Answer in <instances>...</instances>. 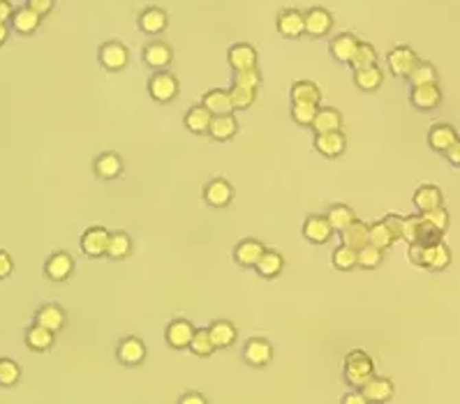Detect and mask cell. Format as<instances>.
<instances>
[{"label": "cell", "instance_id": "29", "mask_svg": "<svg viewBox=\"0 0 460 404\" xmlns=\"http://www.w3.org/2000/svg\"><path fill=\"white\" fill-rule=\"evenodd\" d=\"M42 23V16L33 12L26 5V8H19L14 10V14H12V28L16 30L19 35H33L37 28H40Z\"/></svg>", "mask_w": 460, "mask_h": 404}, {"label": "cell", "instance_id": "24", "mask_svg": "<svg viewBox=\"0 0 460 404\" xmlns=\"http://www.w3.org/2000/svg\"><path fill=\"white\" fill-rule=\"evenodd\" d=\"M172 60H174V54L165 42H150L148 47L143 49V62H146L148 67H153L155 72L157 69L169 67Z\"/></svg>", "mask_w": 460, "mask_h": 404}, {"label": "cell", "instance_id": "57", "mask_svg": "<svg viewBox=\"0 0 460 404\" xmlns=\"http://www.w3.org/2000/svg\"><path fill=\"white\" fill-rule=\"evenodd\" d=\"M444 155H446V160H449L451 167H460V139H456V141L444 150Z\"/></svg>", "mask_w": 460, "mask_h": 404}, {"label": "cell", "instance_id": "9", "mask_svg": "<svg viewBox=\"0 0 460 404\" xmlns=\"http://www.w3.org/2000/svg\"><path fill=\"white\" fill-rule=\"evenodd\" d=\"M106 243H109V231L104 226H91L81 236V252L91 259H100L106 254Z\"/></svg>", "mask_w": 460, "mask_h": 404}, {"label": "cell", "instance_id": "5", "mask_svg": "<svg viewBox=\"0 0 460 404\" xmlns=\"http://www.w3.org/2000/svg\"><path fill=\"white\" fill-rule=\"evenodd\" d=\"M409 102L419 111H433L442 102V91H439L437 84L412 86V91H409Z\"/></svg>", "mask_w": 460, "mask_h": 404}, {"label": "cell", "instance_id": "38", "mask_svg": "<svg viewBox=\"0 0 460 404\" xmlns=\"http://www.w3.org/2000/svg\"><path fill=\"white\" fill-rule=\"evenodd\" d=\"M289 97L292 102H310V104H319L321 102V91L314 81H296L289 91Z\"/></svg>", "mask_w": 460, "mask_h": 404}, {"label": "cell", "instance_id": "15", "mask_svg": "<svg viewBox=\"0 0 460 404\" xmlns=\"http://www.w3.org/2000/svg\"><path fill=\"white\" fill-rule=\"evenodd\" d=\"M93 171L102 180L118 178V176L123 174V157L113 153V150H104V153H100L95 157V162H93Z\"/></svg>", "mask_w": 460, "mask_h": 404}, {"label": "cell", "instance_id": "26", "mask_svg": "<svg viewBox=\"0 0 460 404\" xmlns=\"http://www.w3.org/2000/svg\"><path fill=\"white\" fill-rule=\"evenodd\" d=\"M209 335L213 340V344H216V349H227V346H231L236 342L238 333H236V326L231 324V321L218 319L209 326Z\"/></svg>", "mask_w": 460, "mask_h": 404}, {"label": "cell", "instance_id": "45", "mask_svg": "<svg viewBox=\"0 0 460 404\" xmlns=\"http://www.w3.org/2000/svg\"><path fill=\"white\" fill-rule=\"evenodd\" d=\"M384 252L373 248V245H363L361 250H356V266H361L365 270H373L382 263Z\"/></svg>", "mask_w": 460, "mask_h": 404}, {"label": "cell", "instance_id": "39", "mask_svg": "<svg viewBox=\"0 0 460 404\" xmlns=\"http://www.w3.org/2000/svg\"><path fill=\"white\" fill-rule=\"evenodd\" d=\"M326 219H329V224H331V229L333 231H343L345 226H349L352 222L356 219V215H354V211H352L349 206H345V204H336V206H331L329 211H326V215H324Z\"/></svg>", "mask_w": 460, "mask_h": 404}, {"label": "cell", "instance_id": "42", "mask_svg": "<svg viewBox=\"0 0 460 404\" xmlns=\"http://www.w3.org/2000/svg\"><path fill=\"white\" fill-rule=\"evenodd\" d=\"M407 81L412 86H424V84H437V69H435L430 62L419 60L417 65L412 67V72L407 74Z\"/></svg>", "mask_w": 460, "mask_h": 404}, {"label": "cell", "instance_id": "51", "mask_svg": "<svg viewBox=\"0 0 460 404\" xmlns=\"http://www.w3.org/2000/svg\"><path fill=\"white\" fill-rule=\"evenodd\" d=\"M421 217L426 219V222H430L435 229H439V231H446L449 229V213L444 211L442 206L439 208H435V211H428V213H421Z\"/></svg>", "mask_w": 460, "mask_h": 404}, {"label": "cell", "instance_id": "13", "mask_svg": "<svg viewBox=\"0 0 460 404\" xmlns=\"http://www.w3.org/2000/svg\"><path fill=\"white\" fill-rule=\"evenodd\" d=\"M358 390H361V395L370 404H384V402H389L391 397H393V393H395L393 381H391V379H384V377H373L370 381H365Z\"/></svg>", "mask_w": 460, "mask_h": 404}, {"label": "cell", "instance_id": "18", "mask_svg": "<svg viewBox=\"0 0 460 404\" xmlns=\"http://www.w3.org/2000/svg\"><path fill=\"white\" fill-rule=\"evenodd\" d=\"M331 233H333V229H331L329 219H326L324 215H310L303 222V236H306V241L312 243V245L329 243Z\"/></svg>", "mask_w": 460, "mask_h": 404}, {"label": "cell", "instance_id": "12", "mask_svg": "<svg viewBox=\"0 0 460 404\" xmlns=\"http://www.w3.org/2000/svg\"><path fill=\"white\" fill-rule=\"evenodd\" d=\"M347 148V136L343 132H324V134H314V150L324 157L336 160Z\"/></svg>", "mask_w": 460, "mask_h": 404}, {"label": "cell", "instance_id": "49", "mask_svg": "<svg viewBox=\"0 0 460 404\" xmlns=\"http://www.w3.org/2000/svg\"><path fill=\"white\" fill-rule=\"evenodd\" d=\"M234 86H243V88H252V91H257V88L262 86V72L257 67L238 69V72H234Z\"/></svg>", "mask_w": 460, "mask_h": 404}, {"label": "cell", "instance_id": "11", "mask_svg": "<svg viewBox=\"0 0 460 404\" xmlns=\"http://www.w3.org/2000/svg\"><path fill=\"white\" fill-rule=\"evenodd\" d=\"M74 273V259L67 252H54L44 263V275L51 282H65Z\"/></svg>", "mask_w": 460, "mask_h": 404}, {"label": "cell", "instance_id": "2", "mask_svg": "<svg viewBox=\"0 0 460 404\" xmlns=\"http://www.w3.org/2000/svg\"><path fill=\"white\" fill-rule=\"evenodd\" d=\"M179 91H181L179 79H176L172 72H167V69H157L153 77L148 79V95L160 104L174 102Z\"/></svg>", "mask_w": 460, "mask_h": 404}, {"label": "cell", "instance_id": "47", "mask_svg": "<svg viewBox=\"0 0 460 404\" xmlns=\"http://www.w3.org/2000/svg\"><path fill=\"white\" fill-rule=\"evenodd\" d=\"M319 104H310V102H294L292 104V118L294 123L303 125V128H310L314 121V113H317Z\"/></svg>", "mask_w": 460, "mask_h": 404}, {"label": "cell", "instance_id": "25", "mask_svg": "<svg viewBox=\"0 0 460 404\" xmlns=\"http://www.w3.org/2000/svg\"><path fill=\"white\" fill-rule=\"evenodd\" d=\"M201 104L211 111V116H225V113H234V106H231L229 91H222V88H213L201 97Z\"/></svg>", "mask_w": 460, "mask_h": 404}, {"label": "cell", "instance_id": "10", "mask_svg": "<svg viewBox=\"0 0 460 404\" xmlns=\"http://www.w3.org/2000/svg\"><path fill=\"white\" fill-rule=\"evenodd\" d=\"M273 358V346H271L268 340L262 337H252L243 346V361L252 365V368H264V365L271 363Z\"/></svg>", "mask_w": 460, "mask_h": 404}, {"label": "cell", "instance_id": "33", "mask_svg": "<svg viewBox=\"0 0 460 404\" xmlns=\"http://www.w3.org/2000/svg\"><path fill=\"white\" fill-rule=\"evenodd\" d=\"M211 121H213V116H211V111L206 109L204 104H197V106H192L190 111L185 113V128L192 132V134H209V125H211Z\"/></svg>", "mask_w": 460, "mask_h": 404}, {"label": "cell", "instance_id": "37", "mask_svg": "<svg viewBox=\"0 0 460 404\" xmlns=\"http://www.w3.org/2000/svg\"><path fill=\"white\" fill-rule=\"evenodd\" d=\"M54 335L56 333H51L49 328L33 324L26 331V344H28V349H33V351H49L54 346V340H56Z\"/></svg>", "mask_w": 460, "mask_h": 404}, {"label": "cell", "instance_id": "44", "mask_svg": "<svg viewBox=\"0 0 460 404\" xmlns=\"http://www.w3.org/2000/svg\"><path fill=\"white\" fill-rule=\"evenodd\" d=\"M229 97H231V106H234V111H243V109H250V106L255 104L257 91H252V88H243V86H231Z\"/></svg>", "mask_w": 460, "mask_h": 404}, {"label": "cell", "instance_id": "55", "mask_svg": "<svg viewBox=\"0 0 460 404\" xmlns=\"http://www.w3.org/2000/svg\"><path fill=\"white\" fill-rule=\"evenodd\" d=\"M28 8L33 10V12H37L40 16H47L49 12L54 10V5H56V0H28Z\"/></svg>", "mask_w": 460, "mask_h": 404}, {"label": "cell", "instance_id": "28", "mask_svg": "<svg viewBox=\"0 0 460 404\" xmlns=\"http://www.w3.org/2000/svg\"><path fill=\"white\" fill-rule=\"evenodd\" d=\"M282 268H285V259H282L280 252L275 250H264V254L260 257V261H257L255 270L260 273V277L264 280H273V277H278L282 273Z\"/></svg>", "mask_w": 460, "mask_h": 404}, {"label": "cell", "instance_id": "59", "mask_svg": "<svg viewBox=\"0 0 460 404\" xmlns=\"http://www.w3.org/2000/svg\"><path fill=\"white\" fill-rule=\"evenodd\" d=\"M340 404H370V402L361 395V390H352V393H347L343 397V402Z\"/></svg>", "mask_w": 460, "mask_h": 404}, {"label": "cell", "instance_id": "31", "mask_svg": "<svg viewBox=\"0 0 460 404\" xmlns=\"http://www.w3.org/2000/svg\"><path fill=\"white\" fill-rule=\"evenodd\" d=\"M456 139H458L456 130L446 123H437L428 130V146H430L433 150H437V153H444V150L449 148Z\"/></svg>", "mask_w": 460, "mask_h": 404}, {"label": "cell", "instance_id": "50", "mask_svg": "<svg viewBox=\"0 0 460 404\" xmlns=\"http://www.w3.org/2000/svg\"><path fill=\"white\" fill-rule=\"evenodd\" d=\"M437 241H442V231L435 229L430 222H426V219L419 215V229H417V241H414V243L433 245V243H437Z\"/></svg>", "mask_w": 460, "mask_h": 404}, {"label": "cell", "instance_id": "1", "mask_svg": "<svg viewBox=\"0 0 460 404\" xmlns=\"http://www.w3.org/2000/svg\"><path fill=\"white\" fill-rule=\"evenodd\" d=\"M343 377H345V381H347L352 388H361L365 381H370V379L375 377L373 358H370L368 353L361 351V349L349 351L347 358H345Z\"/></svg>", "mask_w": 460, "mask_h": 404}, {"label": "cell", "instance_id": "3", "mask_svg": "<svg viewBox=\"0 0 460 404\" xmlns=\"http://www.w3.org/2000/svg\"><path fill=\"white\" fill-rule=\"evenodd\" d=\"M97 60H100V65L104 69H109V72H121V69L128 67V62H130L128 47L116 40L104 42L102 47H100Z\"/></svg>", "mask_w": 460, "mask_h": 404}, {"label": "cell", "instance_id": "8", "mask_svg": "<svg viewBox=\"0 0 460 404\" xmlns=\"http://www.w3.org/2000/svg\"><path fill=\"white\" fill-rule=\"evenodd\" d=\"M234 199V187L225 178H213L204 187V201L211 208H227Z\"/></svg>", "mask_w": 460, "mask_h": 404}, {"label": "cell", "instance_id": "22", "mask_svg": "<svg viewBox=\"0 0 460 404\" xmlns=\"http://www.w3.org/2000/svg\"><path fill=\"white\" fill-rule=\"evenodd\" d=\"M35 324L49 328L51 333H58L60 328L65 326V312H62V307L56 305V302H47V305H42L40 310L35 312Z\"/></svg>", "mask_w": 460, "mask_h": 404}, {"label": "cell", "instance_id": "7", "mask_svg": "<svg viewBox=\"0 0 460 404\" xmlns=\"http://www.w3.org/2000/svg\"><path fill=\"white\" fill-rule=\"evenodd\" d=\"M116 358L118 363L128 365V368H135V365H141L143 358H146V344L141 342L139 337L130 335L123 337L116 346Z\"/></svg>", "mask_w": 460, "mask_h": 404}, {"label": "cell", "instance_id": "6", "mask_svg": "<svg viewBox=\"0 0 460 404\" xmlns=\"http://www.w3.org/2000/svg\"><path fill=\"white\" fill-rule=\"evenodd\" d=\"M417 62H419L417 54H414L409 47H405V44H402V47H393L387 56V65L393 77L407 79V74L412 72V67L417 65Z\"/></svg>", "mask_w": 460, "mask_h": 404}, {"label": "cell", "instance_id": "41", "mask_svg": "<svg viewBox=\"0 0 460 404\" xmlns=\"http://www.w3.org/2000/svg\"><path fill=\"white\" fill-rule=\"evenodd\" d=\"M349 65H352V69H354V72H356V69L375 67V65H377V51H375L373 44H368V42H358V47H356L354 56H352Z\"/></svg>", "mask_w": 460, "mask_h": 404}, {"label": "cell", "instance_id": "19", "mask_svg": "<svg viewBox=\"0 0 460 404\" xmlns=\"http://www.w3.org/2000/svg\"><path fill=\"white\" fill-rule=\"evenodd\" d=\"M264 243L255 241V238H245L234 248V261L243 268H255L260 257L264 254Z\"/></svg>", "mask_w": 460, "mask_h": 404}, {"label": "cell", "instance_id": "16", "mask_svg": "<svg viewBox=\"0 0 460 404\" xmlns=\"http://www.w3.org/2000/svg\"><path fill=\"white\" fill-rule=\"evenodd\" d=\"M192 335H194V326L187 319H174L165 331L167 344L172 346V349H187L192 342Z\"/></svg>", "mask_w": 460, "mask_h": 404}, {"label": "cell", "instance_id": "56", "mask_svg": "<svg viewBox=\"0 0 460 404\" xmlns=\"http://www.w3.org/2000/svg\"><path fill=\"white\" fill-rule=\"evenodd\" d=\"M12 270H14V261H12L10 252L0 250V280L10 277V275H12Z\"/></svg>", "mask_w": 460, "mask_h": 404}, {"label": "cell", "instance_id": "48", "mask_svg": "<svg viewBox=\"0 0 460 404\" xmlns=\"http://www.w3.org/2000/svg\"><path fill=\"white\" fill-rule=\"evenodd\" d=\"M19 379H21V368H19L16 361H12V358H3L0 361V386H14L19 383Z\"/></svg>", "mask_w": 460, "mask_h": 404}, {"label": "cell", "instance_id": "36", "mask_svg": "<svg viewBox=\"0 0 460 404\" xmlns=\"http://www.w3.org/2000/svg\"><path fill=\"white\" fill-rule=\"evenodd\" d=\"M384 84V72L380 67H365L354 72V86L363 93H375Z\"/></svg>", "mask_w": 460, "mask_h": 404}, {"label": "cell", "instance_id": "40", "mask_svg": "<svg viewBox=\"0 0 460 404\" xmlns=\"http://www.w3.org/2000/svg\"><path fill=\"white\" fill-rule=\"evenodd\" d=\"M194 356L199 358H209L213 351H216V344H213V340L209 335V328H194V335H192V342L187 346Z\"/></svg>", "mask_w": 460, "mask_h": 404}, {"label": "cell", "instance_id": "17", "mask_svg": "<svg viewBox=\"0 0 460 404\" xmlns=\"http://www.w3.org/2000/svg\"><path fill=\"white\" fill-rule=\"evenodd\" d=\"M227 62H229V67L234 69V72H238V69L257 67V49L245 42L231 44L229 51H227Z\"/></svg>", "mask_w": 460, "mask_h": 404}, {"label": "cell", "instance_id": "34", "mask_svg": "<svg viewBox=\"0 0 460 404\" xmlns=\"http://www.w3.org/2000/svg\"><path fill=\"white\" fill-rule=\"evenodd\" d=\"M414 206H417L419 213H428L439 208L442 206V189L435 185H421L417 192H414Z\"/></svg>", "mask_w": 460, "mask_h": 404}, {"label": "cell", "instance_id": "20", "mask_svg": "<svg viewBox=\"0 0 460 404\" xmlns=\"http://www.w3.org/2000/svg\"><path fill=\"white\" fill-rule=\"evenodd\" d=\"M310 128L314 134H324V132H340L343 130V113L333 106H319L314 113V121Z\"/></svg>", "mask_w": 460, "mask_h": 404}, {"label": "cell", "instance_id": "27", "mask_svg": "<svg viewBox=\"0 0 460 404\" xmlns=\"http://www.w3.org/2000/svg\"><path fill=\"white\" fill-rule=\"evenodd\" d=\"M451 263V250L442 241L426 245L424 252V268L428 270H444Z\"/></svg>", "mask_w": 460, "mask_h": 404}, {"label": "cell", "instance_id": "4", "mask_svg": "<svg viewBox=\"0 0 460 404\" xmlns=\"http://www.w3.org/2000/svg\"><path fill=\"white\" fill-rule=\"evenodd\" d=\"M275 28L285 40H299L301 35H306V19L303 12L299 10H282L278 19H275Z\"/></svg>", "mask_w": 460, "mask_h": 404}, {"label": "cell", "instance_id": "61", "mask_svg": "<svg viewBox=\"0 0 460 404\" xmlns=\"http://www.w3.org/2000/svg\"><path fill=\"white\" fill-rule=\"evenodd\" d=\"M8 37H10V28H8V23H0V47H3V44L8 42Z\"/></svg>", "mask_w": 460, "mask_h": 404}, {"label": "cell", "instance_id": "58", "mask_svg": "<svg viewBox=\"0 0 460 404\" xmlns=\"http://www.w3.org/2000/svg\"><path fill=\"white\" fill-rule=\"evenodd\" d=\"M12 14H14V8L10 0H0V23H10Z\"/></svg>", "mask_w": 460, "mask_h": 404}, {"label": "cell", "instance_id": "54", "mask_svg": "<svg viewBox=\"0 0 460 404\" xmlns=\"http://www.w3.org/2000/svg\"><path fill=\"white\" fill-rule=\"evenodd\" d=\"M424 252H426V245H421V243H409V250H407L409 261H412L414 266L424 268Z\"/></svg>", "mask_w": 460, "mask_h": 404}, {"label": "cell", "instance_id": "60", "mask_svg": "<svg viewBox=\"0 0 460 404\" xmlns=\"http://www.w3.org/2000/svg\"><path fill=\"white\" fill-rule=\"evenodd\" d=\"M179 404H209V402H206V397L201 393H185L179 400Z\"/></svg>", "mask_w": 460, "mask_h": 404}, {"label": "cell", "instance_id": "14", "mask_svg": "<svg viewBox=\"0 0 460 404\" xmlns=\"http://www.w3.org/2000/svg\"><path fill=\"white\" fill-rule=\"evenodd\" d=\"M303 19H306V35L308 37H324V35H329V30L333 28V16H331V12L329 10H324V8H312V10H308L306 14H303Z\"/></svg>", "mask_w": 460, "mask_h": 404}, {"label": "cell", "instance_id": "53", "mask_svg": "<svg viewBox=\"0 0 460 404\" xmlns=\"http://www.w3.org/2000/svg\"><path fill=\"white\" fill-rule=\"evenodd\" d=\"M382 222L387 224V229H389L391 236H393V241H400V238H402V217L391 213V215L384 217Z\"/></svg>", "mask_w": 460, "mask_h": 404}, {"label": "cell", "instance_id": "21", "mask_svg": "<svg viewBox=\"0 0 460 404\" xmlns=\"http://www.w3.org/2000/svg\"><path fill=\"white\" fill-rule=\"evenodd\" d=\"M356 47H358V40L354 35H352V33H340V35H336L331 40L329 51L333 56V60L343 62V65H349L352 56H354V51H356Z\"/></svg>", "mask_w": 460, "mask_h": 404}, {"label": "cell", "instance_id": "35", "mask_svg": "<svg viewBox=\"0 0 460 404\" xmlns=\"http://www.w3.org/2000/svg\"><path fill=\"white\" fill-rule=\"evenodd\" d=\"M340 241L352 250H361L363 245H368V224L361 222V219H354L349 226L340 231Z\"/></svg>", "mask_w": 460, "mask_h": 404}, {"label": "cell", "instance_id": "30", "mask_svg": "<svg viewBox=\"0 0 460 404\" xmlns=\"http://www.w3.org/2000/svg\"><path fill=\"white\" fill-rule=\"evenodd\" d=\"M238 132V121L234 118V113H225V116H213V121L209 125V136L213 141H227Z\"/></svg>", "mask_w": 460, "mask_h": 404}, {"label": "cell", "instance_id": "23", "mask_svg": "<svg viewBox=\"0 0 460 404\" xmlns=\"http://www.w3.org/2000/svg\"><path fill=\"white\" fill-rule=\"evenodd\" d=\"M169 16L162 8H148L139 14V28L146 35H160L162 30H167Z\"/></svg>", "mask_w": 460, "mask_h": 404}, {"label": "cell", "instance_id": "32", "mask_svg": "<svg viewBox=\"0 0 460 404\" xmlns=\"http://www.w3.org/2000/svg\"><path fill=\"white\" fill-rule=\"evenodd\" d=\"M132 252V238L125 231H109V243H106V254L111 261H123Z\"/></svg>", "mask_w": 460, "mask_h": 404}, {"label": "cell", "instance_id": "43", "mask_svg": "<svg viewBox=\"0 0 460 404\" xmlns=\"http://www.w3.org/2000/svg\"><path fill=\"white\" fill-rule=\"evenodd\" d=\"M395 241H393V236L389 233V229H387V224L384 222H373V224H368V245H373V248H377V250H389L391 245H393Z\"/></svg>", "mask_w": 460, "mask_h": 404}, {"label": "cell", "instance_id": "52", "mask_svg": "<svg viewBox=\"0 0 460 404\" xmlns=\"http://www.w3.org/2000/svg\"><path fill=\"white\" fill-rule=\"evenodd\" d=\"M417 229H419V215L402 217V241L407 243L417 241Z\"/></svg>", "mask_w": 460, "mask_h": 404}, {"label": "cell", "instance_id": "46", "mask_svg": "<svg viewBox=\"0 0 460 404\" xmlns=\"http://www.w3.org/2000/svg\"><path fill=\"white\" fill-rule=\"evenodd\" d=\"M331 261L338 270H354L356 268V250L347 248V245H340V248L333 250Z\"/></svg>", "mask_w": 460, "mask_h": 404}]
</instances>
